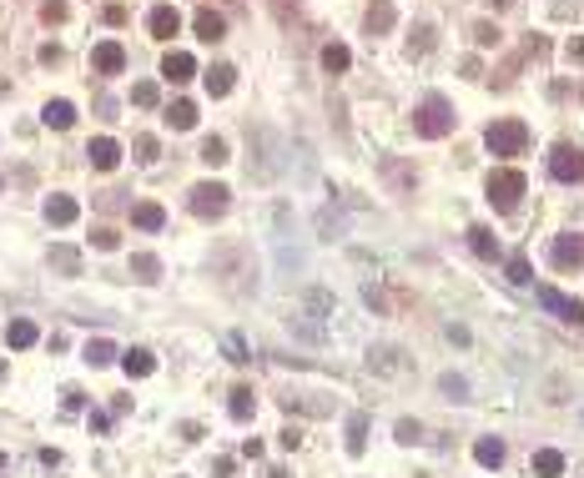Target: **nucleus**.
<instances>
[{
	"mask_svg": "<svg viewBox=\"0 0 584 478\" xmlns=\"http://www.w3.org/2000/svg\"><path fill=\"white\" fill-rule=\"evenodd\" d=\"M509 282H514V287H529V282H534V277H529V257H524V252L509 257Z\"/></svg>",
	"mask_w": 584,
	"mask_h": 478,
	"instance_id": "nucleus-38",
	"label": "nucleus"
},
{
	"mask_svg": "<svg viewBox=\"0 0 584 478\" xmlns=\"http://www.w3.org/2000/svg\"><path fill=\"white\" fill-rule=\"evenodd\" d=\"M458 71H463V76H469V81H479V76H484V66H479L474 56H463V66H458Z\"/></svg>",
	"mask_w": 584,
	"mask_h": 478,
	"instance_id": "nucleus-49",
	"label": "nucleus"
},
{
	"mask_svg": "<svg viewBox=\"0 0 584 478\" xmlns=\"http://www.w3.org/2000/svg\"><path fill=\"white\" fill-rule=\"evenodd\" d=\"M393 21H398L393 0H373L368 16H363V30H368V35H388V30H393Z\"/></svg>",
	"mask_w": 584,
	"mask_h": 478,
	"instance_id": "nucleus-15",
	"label": "nucleus"
},
{
	"mask_svg": "<svg viewBox=\"0 0 584 478\" xmlns=\"http://www.w3.org/2000/svg\"><path fill=\"white\" fill-rule=\"evenodd\" d=\"M534 473H539V478H559V473H564V453L539 448V453H534Z\"/></svg>",
	"mask_w": 584,
	"mask_h": 478,
	"instance_id": "nucleus-32",
	"label": "nucleus"
},
{
	"mask_svg": "<svg viewBox=\"0 0 584 478\" xmlns=\"http://www.w3.org/2000/svg\"><path fill=\"white\" fill-rule=\"evenodd\" d=\"M514 6V0H489V11H509Z\"/></svg>",
	"mask_w": 584,
	"mask_h": 478,
	"instance_id": "nucleus-54",
	"label": "nucleus"
},
{
	"mask_svg": "<svg viewBox=\"0 0 584 478\" xmlns=\"http://www.w3.org/2000/svg\"><path fill=\"white\" fill-rule=\"evenodd\" d=\"M222 352H227V362H247V343H242L237 333H227V338H222Z\"/></svg>",
	"mask_w": 584,
	"mask_h": 478,
	"instance_id": "nucleus-41",
	"label": "nucleus"
},
{
	"mask_svg": "<svg viewBox=\"0 0 584 478\" xmlns=\"http://www.w3.org/2000/svg\"><path fill=\"white\" fill-rule=\"evenodd\" d=\"M272 6H277V16H292V11H298V0H272Z\"/></svg>",
	"mask_w": 584,
	"mask_h": 478,
	"instance_id": "nucleus-53",
	"label": "nucleus"
},
{
	"mask_svg": "<svg viewBox=\"0 0 584 478\" xmlns=\"http://www.w3.org/2000/svg\"><path fill=\"white\" fill-rule=\"evenodd\" d=\"M227 201H232V191L222 182H197L192 187V211H197V217H222Z\"/></svg>",
	"mask_w": 584,
	"mask_h": 478,
	"instance_id": "nucleus-6",
	"label": "nucleus"
},
{
	"mask_svg": "<svg viewBox=\"0 0 584 478\" xmlns=\"http://www.w3.org/2000/svg\"><path fill=\"white\" fill-rule=\"evenodd\" d=\"M202 81H207V96H227L232 81H237V71H232V66H212V71H202Z\"/></svg>",
	"mask_w": 584,
	"mask_h": 478,
	"instance_id": "nucleus-26",
	"label": "nucleus"
},
{
	"mask_svg": "<svg viewBox=\"0 0 584 478\" xmlns=\"http://www.w3.org/2000/svg\"><path fill=\"white\" fill-rule=\"evenodd\" d=\"M131 227H141V232H161V227H166L161 201H136V206H131Z\"/></svg>",
	"mask_w": 584,
	"mask_h": 478,
	"instance_id": "nucleus-17",
	"label": "nucleus"
},
{
	"mask_svg": "<svg viewBox=\"0 0 584 478\" xmlns=\"http://www.w3.org/2000/svg\"><path fill=\"white\" fill-rule=\"evenodd\" d=\"M368 448V413H353V418H347V453H363Z\"/></svg>",
	"mask_w": 584,
	"mask_h": 478,
	"instance_id": "nucleus-25",
	"label": "nucleus"
},
{
	"mask_svg": "<svg viewBox=\"0 0 584 478\" xmlns=\"http://www.w3.org/2000/svg\"><path fill=\"white\" fill-rule=\"evenodd\" d=\"M318 232H323V237H328V242H332V237H337V232H342V222H337V217H332V211H323V217H318Z\"/></svg>",
	"mask_w": 584,
	"mask_h": 478,
	"instance_id": "nucleus-45",
	"label": "nucleus"
},
{
	"mask_svg": "<svg viewBox=\"0 0 584 478\" xmlns=\"http://www.w3.org/2000/svg\"><path fill=\"white\" fill-rule=\"evenodd\" d=\"M313 317H318V312H287L282 323H287V333H298L303 343H323V338H328V328H323V323H313Z\"/></svg>",
	"mask_w": 584,
	"mask_h": 478,
	"instance_id": "nucleus-16",
	"label": "nucleus"
},
{
	"mask_svg": "<svg viewBox=\"0 0 584 478\" xmlns=\"http://www.w3.org/2000/svg\"><path fill=\"white\" fill-rule=\"evenodd\" d=\"M368 367H373V373H383V378H398V373H408V357H403V348L378 343V348L368 352Z\"/></svg>",
	"mask_w": 584,
	"mask_h": 478,
	"instance_id": "nucleus-10",
	"label": "nucleus"
},
{
	"mask_svg": "<svg viewBox=\"0 0 584 478\" xmlns=\"http://www.w3.org/2000/svg\"><path fill=\"white\" fill-rule=\"evenodd\" d=\"M549 262L554 267H584V237L579 232H569V237H554V247H549Z\"/></svg>",
	"mask_w": 584,
	"mask_h": 478,
	"instance_id": "nucleus-8",
	"label": "nucleus"
},
{
	"mask_svg": "<svg viewBox=\"0 0 584 478\" xmlns=\"http://www.w3.org/2000/svg\"><path fill=\"white\" fill-rule=\"evenodd\" d=\"M484 146L494 156H524L529 151V126H524L519 116H499V121L484 126Z\"/></svg>",
	"mask_w": 584,
	"mask_h": 478,
	"instance_id": "nucleus-2",
	"label": "nucleus"
},
{
	"mask_svg": "<svg viewBox=\"0 0 584 478\" xmlns=\"http://www.w3.org/2000/svg\"><path fill=\"white\" fill-rule=\"evenodd\" d=\"M549 177H554V182H579V177H584V151L569 146V141H559V146L549 151Z\"/></svg>",
	"mask_w": 584,
	"mask_h": 478,
	"instance_id": "nucleus-5",
	"label": "nucleus"
},
{
	"mask_svg": "<svg viewBox=\"0 0 584 478\" xmlns=\"http://www.w3.org/2000/svg\"><path fill=\"white\" fill-rule=\"evenodd\" d=\"M469 35H474V45H484V50H499V45H504V30H499L494 21H479Z\"/></svg>",
	"mask_w": 584,
	"mask_h": 478,
	"instance_id": "nucleus-35",
	"label": "nucleus"
},
{
	"mask_svg": "<svg viewBox=\"0 0 584 478\" xmlns=\"http://www.w3.org/2000/svg\"><path fill=\"white\" fill-rule=\"evenodd\" d=\"M474 458H479L484 468H499V463H504V438H479V443H474Z\"/></svg>",
	"mask_w": 584,
	"mask_h": 478,
	"instance_id": "nucleus-31",
	"label": "nucleus"
},
{
	"mask_svg": "<svg viewBox=\"0 0 584 478\" xmlns=\"http://www.w3.org/2000/svg\"><path fill=\"white\" fill-rule=\"evenodd\" d=\"M116 357H121V352H116L111 338H91V343H86V362H91V367H106V362H116Z\"/></svg>",
	"mask_w": 584,
	"mask_h": 478,
	"instance_id": "nucleus-27",
	"label": "nucleus"
},
{
	"mask_svg": "<svg viewBox=\"0 0 584 478\" xmlns=\"http://www.w3.org/2000/svg\"><path fill=\"white\" fill-rule=\"evenodd\" d=\"M469 247H474L479 257H489V262L499 257V237H494L489 227H469Z\"/></svg>",
	"mask_w": 584,
	"mask_h": 478,
	"instance_id": "nucleus-30",
	"label": "nucleus"
},
{
	"mask_svg": "<svg viewBox=\"0 0 584 478\" xmlns=\"http://www.w3.org/2000/svg\"><path fill=\"white\" fill-rule=\"evenodd\" d=\"M433 45H438V30H433L428 21H418V26H413V35H408V50H413V56H428Z\"/></svg>",
	"mask_w": 584,
	"mask_h": 478,
	"instance_id": "nucleus-28",
	"label": "nucleus"
},
{
	"mask_svg": "<svg viewBox=\"0 0 584 478\" xmlns=\"http://www.w3.org/2000/svg\"><path fill=\"white\" fill-rule=\"evenodd\" d=\"M378 172H383V182H388L398 196H413V172H408V167L398 162V156H383V162H378Z\"/></svg>",
	"mask_w": 584,
	"mask_h": 478,
	"instance_id": "nucleus-13",
	"label": "nucleus"
},
{
	"mask_svg": "<svg viewBox=\"0 0 584 478\" xmlns=\"http://www.w3.org/2000/svg\"><path fill=\"white\" fill-rule=\"evenodd\" d=\"M539 307L554 312V317H564V323H584V302L579 297H564L559 287H539Z\"/></svg>",
	"mask_w": 584,
	"mask_h": 478,
	"instance_id": "nucleus-7",
	"label": "nucleus"
},
{
	"mask_svg": "<svg viewBox=\"0 0 584 478\" xmlns=\"http://www.w3.org/2000/svg\"><path fill=\"white\" fill-rule=\"evenodd\" d=\"M277 443H282V448L292 453V448H298V443H303V428H282V433H277Z\"/></svg>",
	"mask_w": 584,
	"mask_h": 478,
	"instance_id": "nucleus-46",
	"label": "nucleus"
},
{
	"mask_svg": "<svg viewBox=\"0 0 584 478\" xmlns=\"http://www.w3.org/2000/svg\"><path fill=\"white\" fill-rule=\"evenodd\" d=\"M40 61L45 66H61V45H40Z\"/></svg>",
	"mask_w": 584,
	"mask_h": 478,
	"instance_id": "nucleus-51",
	"label": "nucleus"
},
{
	"mask_svg": "<svg viewBox=\"0 0 584 478\" xmlns=\"http://www.w3.org/2000/svg\"><path fill=\"white\" fill-rule=\"evenodd\" d=\"M91 247H96V252H116V247H121V237H116V227H96V232H91Z\"/></svg>",
	"mask_w": 584,
	"mask_h": 478,
	"instance_id": "nucleus-40",
	"label": "nucleus"
},
{
	"mask_svg": "<svg viewBox=\"0 0 584 478\" xmlns=\"http://www.w3.org/2000/svg\"><path fill=\"white\" fill-rule=\"evenodd\" d=\"M166 126H171V131H192V126H197V106H192V101H171V106H166Z\"/></svg>",
	"mask_w": 584,
	"mask_h": 478,
	"instance_id": "nucleus-23",
	"label": "nucleus"
},
{
	"mask_svg": "<svg viewBox=\"0 0 584 478\" xmlns=\"http://www.w3.org/2000/svg\"><path fill=\"white\" fill-rule=\"evenodd\" d=\"M6 463H11V458H6V453H0V473H6Z\"/></svg>",
	"mask_w": 584,
	"mask_h": 478,
	"instance_id": "nucleus-56",
	"label": "nucleus"
},
{
	"mask_svg": "<svg viewBox=\"0 0 584 478\" xmlns=\"http://www.w3.org/2000/svg\"><path fill=\"white\" fill-rule=\"evenodd\" d=\"M489 201H494V211H514L519 206V196L529 191V182H524V172H514V167H499V172H489Z\"/></svg>",
	"mask_w": 584,
	"mask_h": 478,
	"instance_id": "nucleus-4",
	"label": "nucleus"
},
{
	"mask_svg": "<svg viewBox=\"0 0 584 478\" xmlns=\"http://www.w3.org/2000/svg\"><path fill=\"white\" fill-rule=\"evenodd\" d=\"M131 277H136V282H156V277H161V262H156L151 252H136V257H131Z\"/></svg>",
	"mask_w": 584,
	"mask_h": 478,
	"instance_id": "nucleus-33",
	"label": "nucleus"
},
{
	"mask_svg": "<svg viewBox=\"0 0 584 478\" xmlns=\"http://www.w3.org/2000/svg\"><path fill=\"white\" fill-rule=\"evenodd\" d=\"M86 156H91L96 172H116V167H121V146H116L111 136H96V141L86 146Z\"/></svg>",
	"mask_w": 584,
	"mask_h": 478,
	"instance_id": "nucleus-12",
	"label": "nucleus"
},
{
	"mask_svg": "<svg viewBox=\"0 0 584 478\" xmlns=\"http://www.w3.org/2000/svg\"><path fill=\"white\" fill-rule=\"evenodd\" d=\"M453 126H458V116H453V106H448L443 96H423V101H418V111H413V131H418V136L438 141V136H448Z\"/></svg>",
	"mask_w": 584,
	"mask_h": 478,
	"instance_id": "nucleus-3",
	"label": "nucleus"
},
{
	"mask_svg": "<svg viewBox=\"0 0 584 478\" xmlns=\"http://www.w3.org/2000/svg\"><path fill=\"white\" fill-rule=\"evenodd\" d=\"M91 66H96L101 76H121V71H126V50H121V40H101V45L91 50Z\"/></svg>",
	"mask_w": 584,
	"mask_h": 478,
	"instance_id": "nucleus-9",
	"label": "nucleus"
},
{
	"mask_svg": "<svg viewBox=\"0 0 584 478\" xmlns=\"http://www.w3.org/2000/svg\"><path fill=\"white\" fill-rule=\"evenodd\" d=\"M212 272H217L232 292H247V287H257V257H252L247 242H222V247L212 252Z\"/></svg>",
	"mask_w": 584,
	"mask_h": 478,
	"instance_id": "nucleus-1",
	"label": "nucleus"
},
{
	"mask_svg": "<svg viewBox=\"0 0 584 478\" xmlns=\"http://www.w3.org/2000/svg\"><path fill=\"white\" fill-rule=\"evenodd\" d=\"M146 30L156 35V40H171L182 30V16H177V6H156L151 16H146Z\"/></svg>",
	"mask_w": 584,
	"mask_h": 478,
	"instance_id": "nucleus-14",
	"label": "nucleus"
},
{
	"mask_svg": "<svg viewBox=\"0 0 584 478\" xmlns=\"http://www.w3.org/2000/svg\"><path fill=\"white\" fill-rule=\"evenodd\" d=\"M161 76H166L171 86H187V81L197 76V61L187 56V50H166V61H161Z\"/></svg>",
	"mask_w": 584,
	"mask_h": 478,
	"instance_id": "nucleus-11",
	"label": "nucleus"
},
{
	"mask_svg": "<svg viewBox=\"0 0 584 478\" xmlns=\"http://www.w3.org/2000/svg\"><path fill=\"white\" fill-rule=\"evenodd\" d=\"M50 267L66 272V277H76V272H81V252H76V247H50Z\"/></svg>",
	"mask_w": 584,
	"mask_h": 478,
	"instance_id": "nucleus-29",
	"label": "nucleus"
},
{
	"mask_svg": "<svg viewBox=\"0 0 584 478\" xmlns=\"http://www.w3.org/2000/svg\"><path fill=\"white\" fill-rule=\"evenodd\" d=\"M438 388L453 398V403H469V378H458V373H443L438 378Z\"/></svg>",
	"mask_w": 584,
	"mask_h": 478,
	"instance_id": "nucleus-37",
	"label": "nucleus"
},
{
	"mask_svg": "<svg viewBox=\"0 0 584 478\" xmlns=\"http://www.w3.org/2000/svg\"><path fill=\"white\" fill-rule=\"evenodd\" d=\"M267 478H287V468H267Z\"/></svg>",
	"mask_w": 584,
	"mask_h": 478,
	"instance_id": "nucleus-55",
	"label": "nucleus"
},
{
	"mask_svg": "<svg viewBox=\"0 0 584 478\" xmlns=\"http://www.w3.org/2000/svg\"><path fill=\"white\" fill-rule=\"evenodd\" d=\"M318 61H323V71H328V76H342L347 66H353V50H347L342 40H328V45H323V56H318Z\"/></svg>",
	"mask_w": 584,
	"mask_h": 478,
	"instance_id": "nucleus-20",
	"label": "nucleus"
},
{
	"mask_svg": "<svg viewBox=\"0 0 584 478\" xmlns=\"http://www.w3.org/2000/svg\"><path fill=\"white\" fill-rule=\"evenodd\" d=\"M106 26H126V6H106Z\"/></svg>",
	"mask_w": 584,
	"mask_h": 478,
	"instance_id": "nucleus-48",
	"label": "nucleus"
},
{
	"mask_svg": "<svg viewBox=\"0 0 584 478\" xmlns=\"http://www.w3.org/2000/svg\"><path fill=\"white\" fill-rule=\"evenodd\" d=\"M418 438H423V428H418L413 418H403V423H398V443H418Z\"/></svg>",
	"mask_w": 584,
	"mask_h": 478,
	"instance_id": "nucleus-44",
	"label": "nucleus"
},
{
	"mask_svg": "<svg viewBox=\"0 0 584 478\" xmlns=\"http://www.w3.org/2000/svg\"><path fill=\"white\" fill-rule=\"evenodd\" d=\"M363 297H368V307H378V312H388V297H383V292H378V287H373V282H368V287H363Z\"/></svg>",
	"mask_w": 584,
	"mask_h": 478,
	"instance_id": "nucleus-47",
	"label": "nucleus"
},
{
	"mask_svg": "<svg viewBox=\"0 0 584 478\" xmlns=\"http://www.w3.org/2000/svg\"><path fill=\"white\" fill-rule=\"evenodd\" d=\"M161 156V141L156 136H136V162H156Z\"/></svg>",
	"mask_w": 584,
	"mask_h": 478,
	"instance_id": "nucleus-42",
	"label": "nucleus"
},
{
	"mask_svg": "<svg viewBox=\"0 0 584 478\" xmlns=\"http://www.w3.org/2000/svg\"><path fill=\"white\" fill-rule=\"evenodd\" d=\"M564 50H569V61H584V35H574V40L564 45Z\"/></svg>",
	"mask_w": 584,
	"mask_h": 478,
	"instance_id": "nucleus-52",
	"label": "nucleus"
},
{
	"mask_svg": "<svg viewBox=\"0 0 584 478\" xmlns=\"http://www.w3.org/2000/svg\"><path fill=\"white\" fill-rule=\"evenodd\" d=\"M156 101H161L156 81H136V86H131V106H156Z\"/></svg>",
	"mask_w": 584,
	"mask_h": 478,
	"instance_id": "nucleus-39",
	"label": "nucleus"
},
{
	"mask_svg": "<svg viewBox=\"0 0 584 478\" xmlns=\"http://www.w3.org/2000/svg\"><path fill=\"white\" fill-rule=\"evenodd\" d=\"M232 418H237V423H247L252 413H257V398H252V388H232Z\"/></svg>",
	"mask_w": 584,
	"mask_h": 478,
	"instance_id": "nucleus-34",
	"label": "nucleus"
},
{
	"mask_svg": "<svg viewBox=\"0 0 584 478\" xmlns=\"http://www.w3.org/2000/svg\"><path fill=\"white\" fill-rule=\"evenodd\" d=\"M40 121H45L50 131H66V126L76 121V106H71V101H45V111H40Z\"/></svg>",
	"mask_w": 584,
	"mask_h": 478,
	"instance_id": "nucleus-22",
	"label": "nucleus"
},
{
	"mask_svg": "<svg viewBox=\"0 0 584 478\" xmlns=\"http://www.w3.org/2000/svg\"><path fill=\"white\" fill-rule=\"evenodd\" d=\"M121 367H126V378H151L156 373V357L146 348H126L121 352Z\"/></svg>",
	"mask_w": 584,
	"mask_h": 478,
	"instance_id": "nucleus-21",
	"label": "nucleus"
},
{
	"mask_svg": "<svg viewBox=\"0 0 584 478\" xmlns=\"http://www.w3.org/2000/svg\"><path fill=\"white\" fill-rule=\"evenodd\" d=\"M197 156H202V162H207V167H227V162H232V156H227V141H222V136H207Z\"/></svg>",
	"mask_w": 584,
	"mask_h": 478,
	"instance_id": "nucleus-36",
	"label": "nucleus"
},
{
	"mask_svg": "<svg viewBox=\"0 0 584 478\" xmlns=\"http://www.w3.org/2000/svg\"><path fill=\"white\" fill-rule=\"evenodd\" d=\"M212 473H217V478H232V473H237V463H232V458H217Z\"/></svg>",
	"mask_w": 584,
	"mask_h": 478,
	"instance_id": "nucleus-50",
	"label": "nucleus"
},
{
	"mask_svg": "<svg viewBox=\"0 0 584 478\" xmlns=\"http://www.w3.org/2000/svg\"><path fill=\"white\" fill-rule=\"evenodd\" d=\"M40 21H45V26H61V21H66V0H45V6H40Z\"/></svg>",
	"mask_w": 584,
	"mask_h": 478,
	"instance_id": "nucleus-43",
	"label": "nucleus"
},
{
	"mask_svg": "<svg viewBox=\"0 0 584 478\" xmlns=\"http://www.w3.org/2000/svg\"><path fill=\"white\" fill-rule=\"evenodd\" d=\"M192 26H197V35H202V40H222V35H227V16H222V11H212V6H202V11L192 16Z\"/></svg>",
	"mask_w": 584,
	"mask_h": 478,
	"instance_id": "nucleus-18",
	"label": "nucleus"
},
{
	"mask_svg": "<svg viewBox=\"0 0 584 478\" xmlns=\"http://www.w3.org/2000/svg\"><path fill=\"white\" fill-rule=\"evenodd\" d=\"M76 217H81L76 196H50V201H45V222H50V227H71Z\"/></svg>",
	"mask_w": 584,
	"mask_h": 478,
	"instance_id": "nucleus-19",
	"label": "nucleus"
},
{
	"mask_svg": "<svg viewBox=\"0 0 584 478\" xmlns=\"http://www.w3.org/2000/svg\"><path fill=\"white\" fill-rule=\"evenodd\" d=\"M36 338H40V328L31 323V317H16V323L6 328V348H31Z\"/></svg>",
	"mask_w": 584,
	"mask_h": 478,
	"instance_id": "nucleus-24",
	"label": "nucleus"
}]
</instances>
